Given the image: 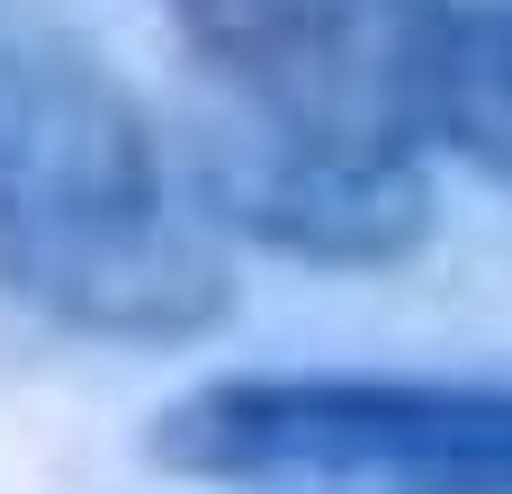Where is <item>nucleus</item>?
<instances>
[{"label":"nucleus","mask_w":512,"mask_h":494,"mask_svg":"<svg viewBox=\"0 0 512 494\" xmlns=\"http://www.w3.org/2000/svg\"><path fill=\"white\" fill-rule=\"evenodd\" d=\"M144 450L234 494H512V378L243 369L171 396Z\"/></svg>","instance_id":"obj_2"},{"label":"nucleus","mask_w":512,"mask_h":494,"mask_svg":"<svg viewBox=\"0 0 512 494\" xmlns=\"http://www.w3.org/2000/svg\"><path fill=\"white\" fill-rule=\"evenodd\" d=\"M432 135L512 189V0H441V18H432Z\"/></svg>","instance_id":"obj_5"},{"label":"nucleus","mask_w":512,"mask_h":494,"mask_svg":"<svg viewBox=\"0 0 512 494\" xmlns=\"http://www.w3.org/2000/svg\"><path fill=\"white\" fill-rule=\"evenodd\" d=\"M189 189L198 216L279 261H315V270H387L405 252H423L432 234V180L423 153H342V144H297V135H261L234 117H198L189 135Z\"/></svg>","instance_id":"obj_4"},{"label":"nucleus","mask_w":512,"mask_h":494,"mask_svg":"<svg viewBox=\"0 0 512 494\" xmlns=\"http://www.w3.org/2000/svg\"><path fill=\"white\" fill-rule=\"evenodd\" d=\"M0 297L90 342L225 324V243L153 108L45 18L0 9Z\"/></svg>","instance_id":"obj_1"},{"label":"nucleus","mask_w":512,"mask_h":494,"mask_svg":"<svg viewBox=\"0 0 512 494\" xmlns=\"http://www.w3.org/2000/svg\"><path fill=\"white\" fill-rule=\"evenodd\" d=\"M432 18L441 0H171L216 117L342 153H423Z\"/></svg>","instance_id":"obj_3"}]
</instances>
